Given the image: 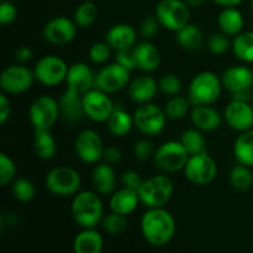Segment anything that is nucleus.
<instances>
[{
    "mask_svg": "<svg viewBox=\"0 0 253 253\" xmlns=\"http://www.w3.org/2000/svg\"><path fill=\"white\" fill-rule=\"evenodd\" d=\"M135 126L133 123V115L128 114L125 109L115 108L110 118L106 121V127L111 135L116 137H125L131 132Z\"/></svg>",
    "mask_w": 253,
    "mask_h": 253,
    "instance_id": "obj_29",
    "label": "nucleus"
},
{
    "mask_svg": "<svg viewBox=\"0 0 253 253\" xmlns=\"http://www.w3.org/2000/svg\"><path fill=\"white\" fill-rule=\"evenodd\" d=\"M221 78L209 71L200 72L190 81L188 99L192 106L212 105L220 98L222 90Z\"/></svg>",
    "mask_w": 253,
    "mask_h": 253,
    "instance_id": "obj_3",
    "label": "nucleus"
},
{
    "mask_svg": "<svg viewBox=\"0 0 253 253\" xmlns=\"http://www.w3.org/2000/svg\"><path fill=\"white\" fill-rule=\"evenodd\" d=\"M104 150L105 147L103 140L96 131L86 128L77 135L74 141V151L82 162L96 165L100 162V160H103Z\"/></svg>",
    "mask_w": 253,
    "mask_h": 253,
    "instance_id": "obj_14",
    "label": "nucleus"
},
{
    "mask_svg": "<svg viewBox=\"0 0 253 253\" xmlns=\"http://www.w3.org/2000/svg\"><path fill=\"white\" fill-rule=\"evenodd\" d=\"M232 53L245 63H253V31H242L232 40Z\"/></svg>",
    "mask_w": 253,
    "mask_h": 253,
    "instance_id": "obj_33",
    "label": "nucleus"
},
{
    "mask_svg": "<svg viewBox=\"0 0 253 253\" xmlns=\"http://www.w3.org/2000/svg\"><path fill=\"white\" fill-rule=\"evenodd\" d=\"M189 114L193 125L203 132H212L217 130L224 120V115L211 105L193 106Z\"/></svg>",
    "mask_w": 253,
    "mask_h": 253,
    "instance_id": "obj_20",
    "label": "nucleus"
},
{
    "mask_svg": "<svg viewBox=\"0 0 253 253\" xmlns=\"http://www.w3.org/2000/svg\"><path fill=\"white\" fill-rule=\"evenodd\" d=\"M121 158H123V153L115 146H109V147H105V150H104L103 161L109 163V165H118L121 161Z\"/></svg>",
    "mask_w": 253,
    "mask_h": 253,
    "instance_id": "obj_49",
    "label": "nucleus"
},
{
    "mask_svg": "<svg viewBox=\"0 0 253 253\" xmlns=\"http://www.w3.org/2000/svg\"><path fill=\"white\" fill-rule=\"evenodd\" d=\"M251 7H252V11H253V0H251Z\"/></svg>",
    "mask_w": 253,
    "mask_h": 253,
    "instance_id": "obj_54",
    "label": "nucleus"
},
{
    "mask_svg": "<svg viewBox=\"0 0 253 253\" xmlns=\"http://www.w3.org/2000/svg\"><path fill=\"white\" fill-rule=\"evenodd\" d=\"M94 81H95V76L86 63L77 62V63L69 66L66 78V84L68 89L81 94V95H84L94 88Z\"/></svg>",
    "mask_w": 253,
    "mask_h": 253,
    "instance_id": "obj_19",
    "label": "nucleus"
},
{
    "mask_svg": "<svg viewBox=\"0 0 253 253\" xmlns=\"http://www.w3.org/2000/svg\"><path fill=\"white\" fill-rule=\"evenodd\" d=\"M179 141L189 156L199 155V153L207 152V138L203 135V131L198 128H189L185 130L180 135Z\"/></svg>",
    "mask_w": 253,
    "mask_h": 253,
    "instance_id": "obj_34",
    "label": "nucleus"
},
{
    "mask_svg": "<svg viewBox=\"0 0 253 253\" xmlns=\"http://www.w3.org/2000/svg\"><path fill=\"white\" fill-rule=\"evenodd\" d=\"M10 113H11V104H10L7 94L1 93L0 94V125H4L10 118Z\"/></svg>",
    "mask_w": 253,
    "mask_h": 253,
    "instance_id": "obj_50",
    "label": "nucleus"
},
{
    "mask_svg": "<svg viewBox=\"0 0 253 253\" xmlns=\"http://www.w3.org/2000/svg\"><path fill=\"white\" fill-rule=\"evenodd\" d=\"M143 180L145 179H142L140 173H137L136 170H126V172L123 173V175L120 178V182L123 184V187L136 190V192H138V189L142 185Z\"/></svg>",
    "mask_w": 253,
    "mask_h": 253,
    "instance_id": "obj_48",
    "label": "nucleus"
},
{
    "mask_svg": "<svg viewBox=\"0 0 253 253\" xmlns=\"http://www.w3.org/2000/svg\"><path fill=\"white\" fill-rule=\"evenodd\" d=\"M83 106L85 116L94 123H106L115 109L109 94L96 88L84 94Z\"/></svg>",
    "mask_w": 253,
    "mask_h": 253,
    "instance_id": "obj_15",
    "label": "nucleus"
},
{
    "mask_svg": "<svg viewBox=\"0 0 253 253\" xmlns=\"http://www.w3.org/2000/svg\"><path fill=\"white\" fill-rule=\"evenodd\" d=\"M17 9L10 0H4L0 4V24L9 25L16 20Z\"/></svg>",
    "mask_w": 253,
    "mask_h": 253,
    "instance_id": "obj_46",
    "label": "nucleus"
},
{
    "mask_svg": "<svg viewBox=\"0 0 253 253\" xmlns=\"http://www.w3.org/2000/svg\"><path fill=\"white\" fill-rule=\"evenodd\" d=\"M105 41L115 51L131 49L137 43V31L128 24H116L108 30Z\"/></svg>",
    "mask_w": 253,
    "mask_h": 253,
    "instance_id": "obj_21",
    "label": "nucleus"
},
{
    "mask_svg": "<svg viewBox=\"0 0 253 253\" xmlns=\"http://www.w3.org/2000/svg\"><path fill=\"white\" fill-rule=\"evenodd\" d=\"M71 212L74 221L83 229H95L104 217V207L99 193L83 190L73 197Z\"/></svg>",
    "mask_w": 253,
    "mask_h": 253,
    "instance_id": "obj_2",
    "label": "nucleus"
},
{
    "mask_svg": "<svg viewBox=\"0 0 253 253\" xmlns=\"http://www.w3.org/2000/svg\"><path fill=\"white\" fill-rule=\"evenodd\" d=\"M12 197L20 203H29L36 195V189L31 180L27 178H16L11 183Z\"/></svg>",
    "mask_w": 253,
    "mask_h": 253,
    "instance_id": "obj_38",
    "label": "nucleus"
},
{
    "mask_svg": "<svg viewBox=\"0 0 253 253\" xmlns=\"http://www.w3.org/2000/svg\"><path fill=\"white\" fill-rule=\"evenodd\" d=\"M131 82V72L124 68L119 63L106 64L96 73L94 81V88L104 91V93L113 94L120 91L128 86Z\"/></svg>",
    "mask_w": 253,
    "mask_h": 253,
    "instance_id": "obj_13",
    "label": "nucleus"
},
{
    "mask_svg": "<svg viewBox=\"0 0 253 253\" xmlns=\"http://www.w3.org/2000/svg\"><path fill=\"white\" fill-rule=\"evenodd\" d=\"M165 109L153 103L141 104L133 113L135 127L145 136H157L165 130L167 124Z\"/></svg>",
    "mask_w": 253,
    "mask_h": 253,
    "instance_id": "obj_8",
    "label": "nucleus"
},
{
    "mask_svg": "<svg viewBox=\"0 0 253 253\" xmlns=\"http://www.w3.org/2000/svg\"><path fill=\"white\" fill-rule=\"evenodd\" d=\"M155 16L162 27L177 32L190 22V7L184 0H160Z\"/></svg>",
    "mask_w": 253,
    "mask_h": 253,
    "instance_id": "obj_6",
    "label": "nucleus"
},
{
    "mask_svg": "<svg viewBox=\"0 0 253 253\" xmlns=\"http://www.w3.org/2000/svg\"><path fill=\"white\" fill-rule=\"evenodd\" d=\"M141 232L152 246H166L175 234L174 217L163 208H151L142 215Z\"/></svg>",
    "mask_w": 253,
    "mask_h": 253,
    "instance_id": "obj_1",
    "label": "nucleus"
},
{
    "mask_svg": "<svg viewBox=\"0 0 253 253\" xmlns=\"http://www.w3.org/2000/svg\"><path fill=\"white\" fill-rule=\"evenodd\" d=\"M16 177V166L14 161L6 153H0V184L4 185L12 183Z\"/></svg>",
    "mask_w": 253,
    "mask_h": 253,
    "instance_id": "obj_41",
    "label": "nucleus"
},
{
    "mask_svg": "<svg viewBox=\"0 0 253 253\" xmlns=\"http://www.w3.org/2000/svg\"><path fill=\"white\" fill-rule=\"evenodd\" d=\"M2 1H4V0H2Z\"/></svg>",
    "mask_w": 253,
    "mask_h": 253,
    "instance_id": "obj_55",
    "label": "nucleus"
},
{
    "mask_svg": "<svg viewBox=\"0 0 253 253\" xmlns=\"http://www.w3.org/2000/svg\"><path fill=\"white\" fill-rule=\"evenodd\" d=\"M34 81H36L34 71L27 68L24 64L16 63L6 67L1 72L0 86H1L2 93L16 95V94H22L29 90L34 84Z\"/></svg>",
    "mask_w": 253,
    "mask_h": 253,
    "instance_id": "obj_12",
    "label": "nucleus"
},
{
    "mask_svg": "<svg viewBox=\"0 0 253 253\" xmlns=\"http://www.w3.org/2000/svg\"><path fill=\"white\" fill-rule=\"evenodd\" d=\"M185 178L195 185H207L215 179L217 174V165L208 152L190 156L185 165Z\"/></svg>",
    "mask_w": 253,
    "mask_h": 253,
    "instance_id": "obj_11",
    "label": "nucleus"
},
{
    "mask_svg": "<svg viewBox=\"0 0 253 253\" xmlns=\"http://www.w3.org/2000/svg\"><path fill=\"white\" fill-rule=\"evenodd\" d=\"M175 41L185 51H197L202 47L204 36L199 26L194 24H188L179 31L175 32Z\"/></svg>",
    "mask_w": 253,
    "mask_h": 253,
    "instance_id": "obj_32",
    "label": "nucleus"
},
{
    "mask_svg": "<svg viewBox=\"0 0 253 253\" xmlns=\"http://www.w3.org/2000/svg\"><path fill=\"white\" fill-rule=\"evenodd\" d=\"M132 49L137 69L146 73L157 71L161 64V53L155 44L146 40L136 43Z\"/></svg>",
    "mask_w": 253,
    "mask_h": 253,
    "instance_id": "obj_24",
    "label": "nucleus"
},
{
    "mask_svg": "<svg viewBox=\"0 0 253 253\" xmlns=\"http://www.w3.org/2000/svg\"><path fill=\"white\" fill-rule=\"evenodd\" d=\"M160 22H158L157 17L153 15V16H145L140 22V26H138V32H140L141 36L145 40H151L152 37L156 36V34L158 32L160 29Z\"/></svg>",
    "mask_w": 253,
    "mask_h": 253,
    "instance_id": "obj_44",
    "label": "nucleus"
},
{
    "mask_svg": "<svg viewBox=\"0 0 253 253\" xmlns=\"http://www.w3.org/2000/svg\"><path fill=\"white\" fill-rule=\"evenodd\" d=\"M235 160L240 165L253 167V128L241 132L234 143Z\"/></svg>",
    "mask_w": 253,
    "mask_h": 253,
    "instance_id": "obj_31",
    "label": "nucleus"
},
{
    "mask_svg": "<svg viewBox=\"0 0 253 253\" xmlns=\"http://www.w3.org/2000/svg\"><path fill=\"white\" fill-rule=\"evenodd\" d=\"M103 247V236L95 229H83L74 237V253H101Z\"/></svg>",
    "mask_w": 253,
    "mask_h": 253,
    "instance_id": "obj_28",
    "label": "nucleus"
},
{
    "mask_svg": "<svg viewBox=\"0 0 253 253\" xmlns=\"http://www.w3.org/2000/svg\"><path fill=\"white\" fill-rule=\"evenodd\" d=\"M115 62H116V63L120 64V66H123L124 68H126L127 71H130V72L137 69V66H136L135 54H133V49L132 48L116 51Z\"/></svg>",
    "mask_w": 253,
    "mask_h": 253,
    "instance_id": "obj_47",
    "label": "nucleus"
},
{
    "mask_svg": "<svg viewBox=\"0 0 253 253\" xmlns=\"http://www.w3.org/2000/svg\"><path fill=\"white\" fill-rule=\"evenodd\" d=\"M215 4L220 5V6L224 7H236L241 4L244 0H212Z\"/></svg>",
    "mask_w": 253,
    "mask_h": 253,
    "instance_id": "obj_52",
    "label": "nucleus"
},
{
    "mask_svg": "<svg viewBox=\"0 0 253 253\" xmlns=\"http://www.w3.org/2000/svg\"><path fill=\"white\" fill-rule=\"evenodd\" d=\"M140 203L138 192L123 187L111 194L110 209L111 211L127 216L137 209Z\"/></svg>",
    "mask_w": 253,
    "mask_h": 253,
    "instance_id": "obj_26",
    "label": "nucleus"
},
{
    "mask_svg": "<svg viewBox=\"0 0 253 253\" xmlns=\"http://www.w3.org/2000/svg\"><path fill=\"white\" fill-rule=\"evenodd\" d=\"M69 66L64 59L54 54H47L40 58L34 67L35 79L42 85L57 86L66 82Z\"/></svg>",
    "mask_w": 253,
    "mask_h": 253,
    "instance_id": "obj_9",
    "label": "nucleus"
},
{
    "mask_svg": "<svg viewBox=\"0 0 253 253\" xmlns=\"http://www.w3.org/2000/svg\"><path fill=\"white\" fill-rule=\"evenodd\" d=\"M174 185L172 179L166 174H157L143 180L138 189L141 204L147 209L163 208L173 195Z\"/></svg>",
    "mask_w": 253,
    "mask_h": 253,
    "instance_id": "obj_4",
    "label": "nucleus"
},
{
    "mask_svg": "<svg viewBox=\"0 0 253 253\" xmlns=\"http://www.w3.org/2000/svg\"><path fill=\"white\" fill-rule=\"evenodd\" d=\"M217 26L222 34L229 37H236L244 31V15L236 7H224L217 16Z\"/></svg>",
    "mask_w": 253,
    "mask_h": 253,
    "instance_id": "obj_27",
    "label": "nucleus"
},
{
    "mask_svg": "<svg viewBox=\"0 0 253 253\" xmlns=\"http://www.w3.org/2000/svg\"><path fill=\"white\" fill-rule=\"evenodd\" d=\"M91 182H93L94 189L99 194H113L115 192L116 182H118L113 166L106 162L96 163L91 172Z\"/></svg>",
    "mask_w": 253,
    "mask_h": 253,
    "instance_id": "obj_25",
    "label": "nucleus"
},
{
    "mask_svg": "<svg viewBox=\"0 0 253 253\" xmlns=\"http://www.w3.org/2000/svg\"><path fill=\"white\" fill-rule=\"evenodd\" d=\"M34 150L37 157L42 161H49L57 153L56 138L51 130H35Z\"/></svg>",
    "mask_w": 253,
    "mask_h": 253,
    "instance_id": "obj_30",
    "label": "nucleus"
},
{
    "mask_svg": "<svg viewBox=\"0 0 253 253\" xmlns=\"http://www.w3.org/2000/svg\"><path fill=\"white\" fill-rule=\"evenodd\" d=\"M189 7H200L208 1V0H184Z\"/></svg>",
    "mask_w": 253,
    "mask_h": 253,
    "instance_id": "obj_53",
    "label": "nucleus"
},
{
    "mask_svg": "<svg viewBox=\"0 0 253 253\" xmlns=\"http://www.w3.org/2000/svg\"><path fill=\"white\" fill-rule=\"evenodd\" d=\"M224 120L232 130L245 132L253 128V108L250 101L231 99L224 111Z\"/></svg>",
    "mask_w": 253,
    "mask_h": 253,
    "instance_id": "obj_17",
    "label": "nucleus"
},
{
    "mask_svg": "<svg viewBox=\"0 0 253 253\" xmlns=\"http://www.w3.org/2000/svg\"><path fill=\"white\" fill-rule=\"evenodd\" d=\"M190 108H192V104H190L189 99L185 98V96L174 95L168 99L163 109H165L166 115L169 120L177 121L184 119L188 115V113H190V110H192Z\"/></svg>",
    "mask_w": 253,
    "mask_h": 253,
    "instance_id": "obj_36",
    "label": "nucleus"
},
{
    "mask_svg": "<svg viewBox=\"0 0 253 253\" xmlns=\"http://www.w3.org/2000/svg\"><path fill=\"white\" fill-rule=\"evenodd\" d=\"M61 118L67 123H78L85 116L83 106V95L66 88L58 99Z\"/></svg>",
    "mask_w": 253,
    "mask_h": 253,
    "instance_id": "obj_23",
    "label": "nucleus"
},
{
    "mask_svg": "<svg viewBox=\"0 0 253 253\" xmlns=\"http://www.w3.org/2000/svg\"><path fill=\"white\" fill-rule=\"evenodd\" d=\"M44 185L49 193L58 197H74L81 192L82 178L74 168L59 166L52 168L44 178Z\"/></svg>",
    "mask_w": 253,
    "mask_h": 253,
    "instance_id": "obj_5",
    "label": "nucleus"
},
{
    "mask_svg": "<svg viewBox=\"0 0 253 253\" xmlns=\"http://www.w3.org/2000/svg\"><path fill=\"white\" fill-rule=\"evenodd\" d=\"M230 184L235 190L247 192L253 185V174L251 168L237 163L230 172Z\"/></svg>",
    "mask_w": 253,
    "mask_h": 253,
    "instance_id": "obj_37",
    "label": "nucleus"
},
{
    "mask_svg": "<svg viewBox=\"0 0 253 253\" xmlns=\"http://www.w3.org/2000/svg\"><path fill=\"white\" fill-rule=\"evenodd\" d=\"M232 42L230 41L229 36L222 32H215L210 35L208 40V48L214 54H224L231 48Z\"/></svg>",
    "mask_w": 253,
    "mask_h": 253,
    "instance_id": "obj_42",
    "label": "nucleus"
},
{
    "mask_svg": "<svg viewBox=\"0 0 253 253\" xmlns=\"http://www.w3.org/2000/svg\"><path fill=\"white\" fill-rule=\"evenodd\" d=\"M158 90V83L150 76H140L132 79L128 84V96L138 105L152 103Z\"/></svg>",
    "mask_w": 253,
    "mask_h": 253,
    "instance_id": "obj_22",
    "label": "nucleus"
},
{
    "mask_svg": "<svg viewBox=\"0 0 253 253\" xmlns=\"http://www.w3.org/2000/svg\"><path fill=\"white\" fill-rule=\"evenodd\" d=\"M222 86L231 94L250 91L253 85V72L247 66H231L221 76Z\"/></svg>",
    "mask_w": 253,
    "mask_h": 253,
    "instance_id": "obj_18",
    "label": "nucleus"
},
{
    "mask_svg": "<svg viewBox=\"0 0 253 253\" xmlns=\"http://www.w3.org/2000/svg\"><path fill=\"white\" fill-rule=\"evenodd\" d=\"M32 57V51L31 48H29L27 46H22L20 48L16 49L15 52V59H16L17 63H25V62L30 61Z\"/></svg>",
    "mask_w": 253,
    "mask_h": 253,
    "instance_id": "obj_51",
    "label": "nucleus"
},
{
    "mask_svg": "<svg viewBox=\"0 0 253 253\" xmlns=\"http://www.w3.org/2000/svg\"><path fill=\"white\" fill-rule=\"evenodd\" d=\"M101 226L108 234L110 235H121L127 229V219L125 215L118 214L111 211L101 220Z\"/></svg>",
    "mask_w": 253,
    "mask_h": 253,
    "instance_id": "obj_39",
    "label": "nucleus"
},
{
    "mask_svg": "<svg viewBox=\"0 0 253 253\" xmlns=\"http://www.w3.org/2000/svg\"><path fill=\"white\" fill-rule=\"evenodd\" d=\"M158 88L165 95L174 96L178 95V93L182 89V81L179 77L174 73H167L162 76L158 81Z\"/></svg>",
    "mask_w": 253,
    "mask_h": 253,
    "instance_id": "obj_40",
    "label": "nucleus"
},
{
    "mask_svg": "<svg viewBox=\"0 0 253 253\" xmlns=\"http://www.w3.org/2000/svg\"><path fill=\"white\" fill-rule=\"evenodd\" d=\"M155 155V150H153V145L150 140L147 138H142L138 140L137 142L133 145V156L136 160L138 161H147L150 158H153Z\"/></svg>",
    "mask_w": 253,
    "mask_h": 253,
    "instance_id": "obj_45",
    "label": "nucleus"
},
{
    "mask_svg": "<svg viewBox=\"0 0 253 253\" xmlns=\"http://www.w3.org/2000/svg\"><path fill=\"white\" fill-rule=\"evenodd\" d=\"M189 153L184 148L180 141H166L163 142L153 155V163L157 169L162 173H175L184 169Z\"/></svg>",
    "mask_w": 253,
    "mask_h": 253,
    "instance_id": "obj_7",
    "label": "nucleus"
},
{
    "mask_svg": "<svg viewBox=\"0 0 253 253\" xmlns=\"http://www.w3.org/2000/svg\"><path fill=\"white\" fill-rule=\"evenodd\" d=\"M99 15L98 6L93 1H83L77 6L73 21L78 29H88L96 21Z\"/></svg>",
    "mask_w": 253,
    "mask_h": 253,
    "instance_id": "obj_35",
    "label": "nucleus"
},
{
    "mask_svg": "<svg viewBox=\"0 0 253 253\" xmlns=\"http://www.w3.org/2000/svg\"><path fill=\"white\" fill-rule=\"evenodd\" d=\"M111 47L106 41L95 42L89 48V59L95 64H103L108 62L111 54Z\"/></svg>",
    "mask_w": 253,
    "mask_h": 253,
    "instance_id": "obj_43",
    "label": "nucleus"
},
{
    "mask_svg": "<svg viewBox=\"0 0 253 253\" xmlns=\"http://www.w3.org/2000/svg\"><path fill=\"white\" fill-rule=\"evenodd\" d=\"M61 116L58 100L49 95H41L32 101L29 119L35 130H51Z\"/></svg>",
    "mask_w": 253,
    "mask_h": 253,
    "instance_id": "obj_10",
    "label": "nucleus"
},
{
    "mask_svg": "<svg viewBox=\"0 0 253 253\" xmlns=\"http://www.w3.org/2000/svg\"><path fill=\"white\" fill-rule=\"evenodd\" d=\"M77 25L67 16H57L49 20L43 27V39L54 46L69 44L77 35Z\"/></svg>",
    "mask_w": 253,
    "mask_h": 253,
    "instance_id": "obj_16",
    "label": "nucleus"
}]
</instances>
